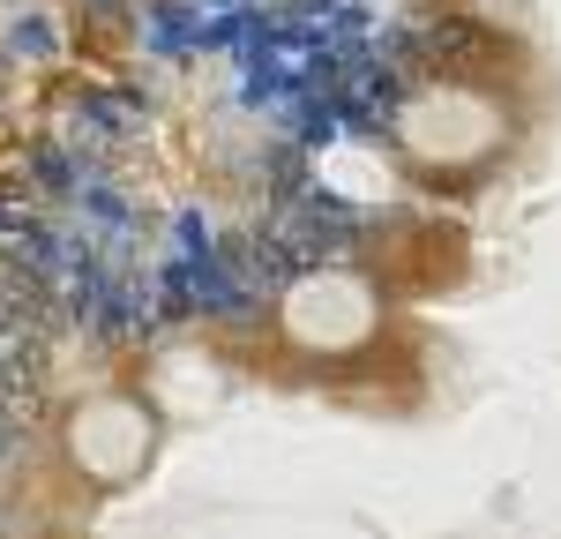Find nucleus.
Here are the masks:
<instances>
[{
  "label": "nucleus",
  "mask_w": 561,
  "mask_h": 539,
  "mask_svg": "<svg viewBox=\"0 0 561 539\" xmlns=\"http://www.w3.org/2000/svg\"><path fill=\"white\" fill-rule=\"evenodd\" d=\"M389 135H397V150H404L412 173L465 180L502 150L510 121H502V98H494L486 83H472V76H434V83H420L404 105H397Z\"/></svg>",
  "instance_id": "f257e3e1"
},
{
  "label": "nucleus",
  "mask_w": 561,
  "mask_h": 539,
  "mask_svg": "<svg viewBox=\"0 0 561 539\" xmlns=\"http://www.w3.org/2000/svg\"><path fill=\"white\" fill-rule=\"evenodd\" d=\"M277 337L300 359H352L382 337V285L345 263L300 270L277 300Z\"/></svg>",
  "instance_id": "f03ea898"
},
{
  "label": "nucleus",
  "mask_w": 561,
  "mask_h": 539,
  "mask_svg": "<svg viewBox=\"0 0 561 539\" xmlns=\"http://www.w3.org/2000/svg\"><path fill=\"white\" fill-rule=\"evenodd\" d=\"M150 449H158V420L128 390H105V398L76 404V420H68V465L90 488H128L150 465Z\"/></svg>",
  "instance_id": "7ed1b4c3"
}]
</instances>
